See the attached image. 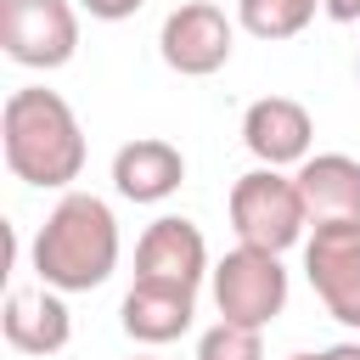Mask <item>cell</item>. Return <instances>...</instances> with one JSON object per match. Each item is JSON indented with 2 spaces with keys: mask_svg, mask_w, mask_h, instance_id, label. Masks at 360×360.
<instances>
[{
  "mask_svg": "<svg viewBox=\"0 0 360 360\" xmlns=\"http://www.w3.org/2000/svg\"><path fill=\"white\" fill-rule=\"evenodd\" d=\"M298 191L309 208V225H332V219H360V163L349 152H315L298 163Z\"/></svg>",
  "mask_w": 360,
  "mask_h": 360,
  "instance_id": "obj_12",
  "label": "cell"
},
{
  "mask_svg": "<svg viewBox=\"0 0 360 360\" xmlns=\"http://www.w3.org/2000/svg\"><path fill=\"white\" fill-rule=\"evenodd\" d=\"M90 17H101V22H124V17H135L146 0H79Z\"/></svg>",
  "mask_w": 360,
  "mask_h": 360,
  "instance_id": "obj_16",
  "label": "cell"
},
{
  "mask_svg": "<svg viewBox=\"0 0 360 360\" xmlns=\"http://www.w3.org/2000/svg\"><path fill=\"white\" fill-rule=\"evenodd\" d=\"M287 360H360V343H332L321 354H287Z\"/></svg>",
  "mask_w": 360,
  "mask_h": 360,
  "instance_id": "obj_18",
  "label": "cell"
},
{
  "mask_svg": "<svg viewBox=\"0 0 360 360\" xmlns=\"http://www.w3.org/2000/svg\"><path fill=\"white\" fill-rule=\"evenodd\" d=\"M231 225L248 248H270V253H287L304 225H309V208H304V191L292 174L259 163L248 169L236 186H231Z\"/></svg>",
  "mask_w": 360,
  "mask_h": 360,
  "instance_id": "obj_3",
  "label": "cell"
},
{
  "mask_svg": "<svg viewBox=\"0 0 360 360\" xmlns=\"http://www.w3.org/2000/svg\"><path fill=\"white\" fill-rule=\"evenodd\" d=\"M214 309L219 321H236V326H270L281 309H287V270H281V253L270 248H248L236 242L214 270Z\"/></svg>",
  "mask_w": 360,
  "mask_h": 360,
  "instance_id": "obj_4",
  "label": "cell"
},
{
  "mask_svg": "<svg viewBox=\"0 0 360 360\" xmlns=\"http://www.w3.org/2000/svg\"><path fill=\"white\" fill-rule=\"evenodd\" d=\"M197 360H264V338H259V326L214 321V326L197 338Z\"/></svg>",
  "mask_w": 360,
  "mask_h": 360,
  "instance_id": "obj_15",
  "label": "cell"
},
{
  "mask_svg": "<svg viewBox=\"0 0 360 360\" xmlns=\"http://www.w3.org/2000/svg\"><path fill=\"white\" fill-rule=\"evenodd\" d=\"M135 360H152V354H135Z\"/></svg>",
  "mask_w": 360,
  "mask_h": 360,
  "instance_id": "obj_19",
  "label": "cell"
},
{
  "mask_svg": "<svg viewBox=\"0 0 360 360\" xmlns=\"http://www.w3.org/2000/svg\"><path fill=\"white\" fill-rule=\"evenodd\" d=\"M124 332L135 343H174L180 332H191L197 315V292L191 287H163V281H135L124 292Z\"/></svg>",
  "mask_w": 360,
  "mask_h": 360,
  "instance_id": "obj_13",
  "label": "cell"
},
{
  "mask_svg": "<svg viewBox=\"0 0 360 360\" xmlns=\"http://www.w3.org/2000/svg\"><path fill=\"white\" fill-rule=\"evenodd\" d=\"M118 270V219L96 191H62L34 236V276L56 292H90Z\"/></svg>",
  "mask_w": 360,
  "mask_h": 360,
  "instance_id": "obj_2",
  "label": "cell"
},
{
  "mask_svg": "<svg viewBox=\"0 0 360 360\" xmlns=\"http://www.w3.org/2000/svg\"><path fill=\"white\" fill-rule=\"evenodd\" d=\"M0 326H6V343H11L17 354H56V349H68V338H73L68 304H62L56 287H45V281H39V287H11Z\"/></svg>",
  "mask_w": 360,
  "mask_h": 360,
  "instance_id": "obj_10",
  "label": "cell"
},
{
  "mask_svg": "<svg viewBox=\"0 0 360 360\" xmlns=\"http://www.w3.org/2000/svg\"><path fill=\"white\" fill-rule=\"evenodd\" d=\"M0 146H6V169L28 186L68 191L84 174V129H79L73 107L45 84H22L6 96Z\"/></svg>",
  "mask_w": 360,
  "mask_h": 360,
  "instance_id": "obj_1",
  "label": "cell"
},
{
  "mask_svg": "<svg viewBox=\"0 0 360 360\" xmlns=\"http://www.w3.org/2000/svg\"><path fill=\"white\" fill-rule=\"evenodd\" d=\"M354 73H360V56H354Z\"/></svg>",
  "mask_w": 360,
  "mask_h": 360,
  "instance_id": "obj_20",
  "label": "cell"
},
{
  "mask_svg": "<svg viewBox=\"0 0 360 360\" xmlns=\"http://www.w3.org/2000/svg\"><path fill=\"white\" fill-rule=\"evenodd\" d=\"M180 180H186V158H180V146H169L158 135L124 141L112 152V186L129 202H163L180 191Z\"/></svg>",
  "mask_w": 360,
  "mask_h": 360,
  "instance_id": "obj_11",
  "label": "cell"
},
{
  "mask_svg": "<svg viewBox=\"0 0 360 360\" xmlns=\"http://www.w3.org/2000/svg\"><path fill=\"white\" fill-rule=\"evenodd\" d=\"M321 0H236V22L253 39H292L309 28Z\"/></svg>",
  "mask_w": 360,
  "mask_h": 360,
  "instance_id": "obj_14",
  "label": "cell"
},
{
  "mask_svg": "<svg viewBox=\"0 0 360 360\" xmlns=\"http://www.w3.org/2000/svg\"><path fill=\"white\" fill-rule=\"evenodd\" d=\"M208 276V242L191 219L163 214L146 225V236L135 242V281H163V287H202Z\"/></svg>",
  "mask_w": 360,
  "mask_h": 360,
  "instance_id": "obj_8",
  "label": "cell"
},
{
  "mask_svg": "<svg viewBox=\"0 0 360 360\" xmlns=\"http://www.w3.org/2000/svg\"><path fill=\"white\" fill-rule=\"evenodd\" d=\"M304 270L326 315L360 332V219L315 225V236L304 242Z\"/></svg>",
  "mask_w": 360,
  "mask_h": 360,
  "instance_id": "obj_6",
  "label": "cell"
},
{
  "mask_svg": "<svg viewBox=\"0 0 360 360\" xmlns=\"http://www.w3.org/2000/svg\"><path fill=\"white\" fill-rule=\"evenodd\" d=\"M158 51L163 62L180 73V79H208L231 62L236 51V28L231 17L214 6V0H186L163 17V34H158Z\"/></svg>",
  "mask_w": 360,
  "mask_h": 360,
  "instance_id": "obj_7",
  "label": "cell"
},
{
  "mask_svg": "<svg viewBox=\"0 0 360 360\" xmlns=\"http://www.w3.org/2000/svg\"><path fill=\"white\" fill-rule=\"evenodd\" d=\"M0 51L17 68H62L79 51V11L68 0H0Z\"/></svg>",
  "mask_w": 360,
  "mask_h": 360,
  "instance_id": "obj_5",
  "label": "cell"
},
{
  "mask_svg": "<svg viewBox=\"0 0 360 360\" xmlns=\"http://www.w3.org/2000/svg\"><path fill=\"white\" fill-rule=\"evenodd\" d=\"M309 141H315V124H309V112L292 96H259L242 112V146L259 163H270V169L304 163L309 158Z\"/></svg>",
  "mask_w": 360,
  "mask_h": 360,
  "instance_id": "obj_9",
  "label": "cell"
},
{
  "mask_svg": "<svg viewBox=\"0 0 360 360\" xmlns=\"http://www.w3.org/2000/svg\"><path fill=\"white\" fill-rule=\"evenodd\" d=\"M321 11L332 22H360V0H321Z\"/></svg>",
  "mask_w": 360,
  "mask_h": 360,
  "instance_id": "obj_17",
  "label": "cell"
}]
</instances>
